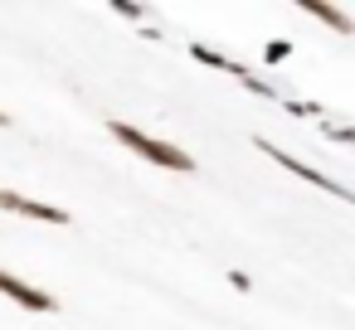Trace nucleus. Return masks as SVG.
Masks as SVG:
<instances>
[{"instance_id":"1","label":"nucleus","mask_w":355,"mask_h":330,"mask_svg":"<svg viewBox=\"0 0 355 330\" xmlns=\"http://www.w3.org/2000/svg\"><path fill=\"white\" fill-rule=\"evenodd\" d=\"M107 131L127 146V151H137L141 161H151V165H161V170H195V156L190 151H180V146H171V141H156V136H146V131H137V127H127V122H107Z\"/></svg>"},{"instance_id":"2","label":"nucleus","mask_w":355,"mask_h":330,"mask_svg":"<svg viewBox=\"0 0 355 330\" xmlns=\"http://www.w3.org/2000/svg\"><path fill=\"white\" fill-rule=\"evenodd\" d=\"M253 146H258V151H263L268 161H277L282 170H292L297 180H306V185H316V190H331V194H336L340 204H350V199H355V194H350V190H345L340 180H331V175H321L316 165H306V161H297L292 151H277V141H268V136H253Z\"/></svg>"},{"instance_id":"3","label":"nucleus","mask_w":355,"mask_h":330,"mask_svg":"<svg viewBox=\"0 0 355 330\" xmlns=\"http://www.w3.org/2000/svg\"><path fill=\"white\" fill-rule=\"evenodd\" d=\"M0 209H6V214H20V219H35V223H54V228L69 223V209L40 204V199H25V194H15V190H0Z\"/></svg>"},{"instance_id":"4","label":"nucleus","mask_w":355,"mask_h":330,"mask_svg":"<svg viewBox=\"0 0 355 330\" xmlns=\"http://www.w3.org/2000/svg\"><path fill=\"white\" fill-rule=\"evenodd\" d=\"M0 296H10L15 306H25V311H59V296H49V291H40V286H30V282H20L15 272H6L0 267Z\"/></svg>"},{"instance_id":"5","label":"nucleus","mask_w":355,"mask_h":330,"mask_svg":"<svg viewBox=\"0 0 355 330\" xmlns=\"http://www.w3.org/2000/svg\"><path fill=\"white\" fill-rule=\"evenodd\" d=\"M224 73H229V78H239L248 93H258V98H268V102H282V93H277L268 78H258L253 68H243V64H234V59H229V64H224Z\"/></svg>"},{"instance_id":"6","label":"nucleus","mask_w":355,"mask_h":330,"mask_svg":"<svg viewBox=\"0 0 355 330\" xmlns=\"http://www.w3.org/2000/svg\"><path fill=\"white\" fill-rule=\"evenodd\" d=\"M302 15H311V20H326L336 35H350V15H345V10H336V6H321V0H302Z\"/></svg>"},{"instance_id":"7","label":"nucleus","mask_w":355,"mask_h":330,"mask_svg":"<svg viewBox=\"0 0 355 330\" xmlns=\"http://www.w3.org/2000/svg\"><path fill=\"white\" fill-rule=\"evenodd\" d=\"M190 59H195V64H209V68H224V64H229V59H224L219 49H209V44H190Z\"/></svg>"},{"instance_id":"8","label":"nucleus","mask_w":355,"mask_h":330,"mask_svg":"<svg viewBox=\"0 0 355 330\" xmlns=\"http://www.w3.org/2000/svg\"><path fill=\"white\" fill-rule=\"evenodd\" d=\"M287 54H292V44H287V39H272V44H268V49H263V59H268V64H272V68H277V64H282V59H287Z\"/></svg>"},{"instance_id":"9","label":"nucleus","mask_w":355,"mask_h":330,"mask_svg":"<svg viewBox=\"0 0 355 330\" xmlns=\"http://www.w3.org/2000/svg\"><path fill=\"white\" fill-rule=\"evenodd\" d=\"M112 15H122V20H146V10H141V6H127V0H117Z\"/></svg>"},{"instance_id":"10","label":"nucleus","mask_w":355,"mask_h":330,"mask_svg":"<svg viewBox=\"0 0 355 330\" xmlns=\"http://www.w3.org/2000/svg\"><path fill=\"white\" fill-rule=\"evenodd\" d=\"M229 286H234V291H248L253 282H248V272H239V267H234V272H229Z\"/></svg>"},{"instance_id":"11","label":"nucleus","mask_w":355,"mask_h":330,"mask_svg":"<svg viewBox=\"0 0 355 330\" xmlns=\"http://www.w3.org/2000/svg\"><path fill=\"white\" fill-rule=\"evenodd\" d=\"M0 127H10V117H6V112H0Z\"/></svg>"}]
</instances>
